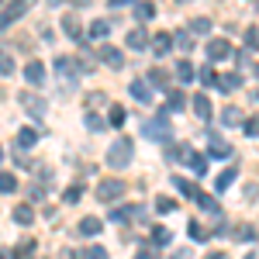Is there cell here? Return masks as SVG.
<instances>
[{
  "label": "cell",
  "mask_w": 259,
  "mask_h": 259,
  "mask_svg": "<svg viewBox=\"0 0 259 259\" xmlns=\"http://www.w3.org/2000/svg\"><path fill=\"white\" fill-rule=\"evenodd\" d=\"M104 100H107V94H104V90H97V94H90V100H87V104H90V111H94V107H100V104H104Z\"/></svg>",
  "instance_id": "44"
},
{
  "label": "cell",
  "mask_w": 259,
  "mask_h": 259,
  "mask_svg": "<svg viewBox=\"0 0 259 259\" xmlns=\"http://www.w3.org/2000/svg\"><path fill=\"white\" fill-rule=\"evenodd\" d=\"M190 169H194L197 177H204V173H207V159H204V156H194V162H190Z\"/></svg>",
  "instance_id": "41"
},
{
  "label": "cell",
  "mask_w": 259,
  "mask_h": 259,
  "mask_svg": "<svg viewBox=\"0 0 259 259\" xmlns=\"http://www.w3.org/2000/svg\"><path fill=\"white\" fill-rule=\"evenodd\" d=\"M177 4H190V0H177Z\"/></svg>",
  "instance_id": "56"
},
{
  "label": "cell",
  "mask_w": 259,
  "mask_h": 259,
  "mask_svg": "<svg viewBox=\"0 0 259 259\" xmlns=\"http://www.w3.org/2000/svg\"><path fill=\"white\" fill-rule=\"evenodd\" d=\"M128 49H145V45H149V38H145V31H142V28H135V31H128Z\"/></svg>",
  "instance_id": "22"
},
{
  "label": "cell",
  "mask_w": 259,
  "mask_h": 259,
  "mask_svg": "<svg viewBox=\"0 0 259 259\" xmlns=\"http://www.w3.org/2000/svg\"><path fill=\"white\" fill-rule=\"evenodd\" d=\"M124 118H128V111H124L121 104H114V107H111V124H114V128H121V124H124Z\"/></svg>",
  "instance_id": "33"
},
{
  "label": "cell",
  "mask_w": 259,
  "mask_h": 259,
  "mask_svg": "<svg viewBox=\"0 0 259 259\" xmlns=\"http://www.w3.org/2000/svg\"><path fill=\"white\" fill-rule=\"evenodd\" d=\"M190 256H194L190 249H177V252H173V259H190Z\"/></svg>",
  "instance_id": "51"
},
{
  "label": "cell",
  "mask_w": 259,
  "mask_h": 259,
  "mask_svg": "<svg viewBox=\"0 0 259 259\" xmlns=\"http://www.w3.org/2000/svg\"><path fill=\"white\" fill-rule=\"evenodd\" d=\"M242 124H245V135H252V139L259 135V118H249V121H242Z\"/></svg>",
  "instance_id": "43"
},
{
  "label": "cell",
  "mask_w": 259,
  "mask_h": 259,
  "mask_svg": "<svg viewBox=\"0 0 259 259\" xmlns=\"http://www.w3.org/2000/svg\"><path fill=\"white\" fill-rule=\"evenodd\" d=\"M194 200H197V204L204 207V211H211V214H218V200H214V197H207V194H197Z\"/></svg>",
  "instance_id": "32"
},
{
  "label": "cell",
  "mask_w": 259,
  "mask_h": 259,
  "mask_svg": "<svg viewBox=\"0 0 259 259\" xmlns=\"http://www.w3.org/2000/svg\"><path fill=\"white\" fill-rule=\"evenodd\" d=\"M232 52H235V49H232V45H228L225 38H211V41H207V56H211L214 62L232 59Z\"/></svg>",
  "instance_id": "7"
},
{
  "label": "cell",
  "mask_w": 259,
  "mask_h": 259,
  "mask_svg": "<svg viewBox=\"0 0 259 259\" xmlns=\"http://www.w3.org/2000/svg\"><path fill=\"white\" fill-rule=\"evenodd\" d=\"M142 211H145L142 204H121V207L111 211V221H114V225H128V221H139Z\"/></svg>",
  "instance_id": "5"
},
{
  "label": "cell",
  "mask_w": 259,
  "mask_h": 259,
  "mask_svg": "<svg viewBox=\"0 0 259 259\" xmlns=\"http://www.w3.org/2000/svg\"><path fill=\"white\" fill-rule=\"evenodd\" d=\"M139 259H156V252H152V249H149V252L142 249V252H139Z\"/></svg>",
  "instance_id": "53"
},
{
  "label": "cell",
  "mask_w": 259,
  "mask_h": 259,
  "mask_svg": "<svg viewBox=\"0 0 259 259\" xmlns=\"http://www.w3.org/2000/svg\"><path fill=\"white\" fill-rule=\"evenodd\" d=\"M177 80H180V83H190V80H194V66H190L187 59L177 62Z\"/></svg>",
  "instance_id": "24"
},
{
  "label": "cell",
  "mask_w": 259,
  "mask_h": 259,
  "mask_svg": "<svg viewBox=\"0 0 259 259\" xmlns=\"http://www.w3.org/2000/svg\"><path fill=\"white\" fill-rule=\"evenodd\" d=\"M221 124H225V128L242 124V111H239V107H225V111H221Z\"/></svg>",
  "instance_id": "20"
},
{
  "label": "cell",
  "mask_w": 259,
  "mask_h": 259,
  "mask_svg": "<svg viewBox=\"0 0 259 259\" xmlns=\"http://www.w3.org/2000/svg\"><path fill=\"white\" fill-rule=\"evenodd\" d=\"M62 31H66L73 41H83V28H80V21H76V18H62Z\"/></svg>",
  "instance_id": "16"
},
{
  "label": "cell",
  "mask_w": 259,
  "mask_h": 259,
  "mask_svg": "<svg viewBox=\"0 0 259 259\" xmlns=\"http://www.w3.org/2000/svg\"><path fill=\"white\" fill-rule=\"evenodd\" d=\"M24 80L31 83V87H41V83H45V66H41L38 59H31L24 66Z\"/></svg>",
  "instance_id": "10"
},
{
  "label": "cell",
  "mask_w": 259,
  "mask_h": 259,
  "mask_svg": "<svg viewBox=\"0 0 259 259\" xmlns=\"http://www.w3.org/2000/svg\"><path fill=\"white\" fill-rule=\"evenodd\" d=\"M132 97L142 100V104H152V87H149L145 80H135L132 83Z\"/></svg>",
  "instance_id": "14"
},
{
  "label": "cell",
  "mask_w": 259,
  "mask_h": 259,
  "mask_svg": "<svg viewBox=\"0 0 259 259\" xmlns=\"http://www.w3.org/2000/svg\"><path fill=\"white\" fill-rule=\"evenodd\" d=\"M18 190V177L14 173H0V194H14Z\"/></svg>",
  "instance_id": "27"
},
{
  "label": "cell",
  "mask_w": 259,
  "mask_h": 259,
  "mask_svg": "<svg viewBox=\"0 0 259 259\" xmlns=\"http://www.w3.org/2000/svg\"><path fill=\"white\" fill-rule=\"evenodd\" d=\"M11 73H14V59L0 49V76H11Z\"/></svg>",
  "instance_id": "35"
},
{
  "label": "cell",
  "mask_w": 259,
  "mask_h": 259,
  "mask_svg": "<svg viewBox=\"0 0 259 259\" xmlns=\"http://www.w3.org/2000/svg\"><path fill=\"white\" fill-rule=\"evenodd\" d=\"M245 41H249V45H259V31H256V28L245 31Z\"/></svg>",
  "instance_id": "48"
},
{
  "label": "cell",
  "mask_w": 259,
  "mask_h": 259,
  "mask_svg": "<svg viewBox=\"0 0 259 259\" xmlns=\"http://www.w3.org/2000/svg\"><path fill=\"white\" fill-rule=\"evenodd\" d=\"M41 197H45V190H41L38 183H31V200H41Z\"/></svg>",
  "instance_id": "49"
},
{
  "label": "cell",
  "mask_w": 259,
  "mask_h": 259,
  "mask_svg": "<svg viewBox=\"0 0 259 259\" xmlns=\"http://www.w3.org/2000/svg\"><path fill=\"white\" fill-rule=\"evenodd\" d=\"M0 159H4V149H0Z\"/></svg>",
  "instance_id": "57"
},
{
  "label": "cell",
  "mask_w": 259,
  "mask_h": 259,
  "mask_svg": "<svg viewBox=\"0 0 259 259\" xmlns=\"http://www.w3.org/2000/svg\"><path fill=\"white\" fill-rule=\"evenodd\" d=\"M190 104H194V114H197L200 121H211V100L204 97V94H197V97L190 100Z\"/></svg>",
  "instance_id": "15"
},
{
  "label": "cell",
  "mask_w": 259,
  "mask_h": 259,
  "mask_svg": "<svg viewBox=\"0 0 259 259\" xmlns=\"http://www.w3.org/2000/svg\"><path fill=\"white\" fill-rule=\"evenodd\" d=\"M152 14H156V7H152V4H149V0H145V4H135V18H139V21L152 18Z\"/></svg>",
  "instance_id": "36"
},
{
  "label": "cell",
  "mask_w": 259,
  "mask_h": 259,
  "mask_svg": "<svg viewBox=\"0 0 259 259\" xmlns=\"http://www.w3.org/2000/svg\"><path fill=\"white\" fill-rule=\"evenodd\" d=\"M173 187H177V190H180V194H183V197H197V194H200V190H197V187H194V183H190V180H173Z\"/></svg>",
  "instance_id": "28"
},
{
  "label": "cell",
  "mask_w": 259,
  "mask_h": 259,
  "mask_svg": "<svg viewBox=\"0 0 259 259\" xmlns=\"http://www.w3.org/2000/svg\"><path fill=\"white\" fill-rule=\"evenodd\" d=\"M56 73H59V76H69V80H73V73H76V62L69 59V56H59V59H56Z\"/></svg>",
  "instance_id": "19"
},
{
  "label": "cell",
  "mask_w": 259,
  "mask_h": 259,
  "mask_svg": "<svg viewBox=\"0 0 259 259\" xmlns=\"http://www.w3.org/2000/svg\"><path fill=\"white\" fill-rule=\"evenodd\" d=\"M87 128H90V132H104V118L94 114V111H87Z\"/></svg>",
  "instance_id": "39"
},
{
  "label": "cell",
  "mask_w": 259,
  "mask_h": 259,
  "mask_svg": "<svg viewBox=\"0 0 259 259\" xmlns=\"http://www.w3.org/2000/svg\"><path fill=\"white\" fill-rule=\"evenodd\" d=\"M149 45H152V52H156V56H166V52L173 49V35H169V31H159V35H152V38H149Z\"/></svg>",
  "instance_id": "11"
},
{
  "label": "cell",
  "mask_w": 259,
  "mask_h": 259,
  "mask_svg": "<svg viewBox=\"0 0 259 259\" xmlns=\"http://www.w3.org/2000/svg\"><path fill=\"white\" fill-rule=\"evenodd\" d=\"M21 166V169H28V166H31V159H28V156H24V152H18V159H14Z\"/></svg>",
  "instance_id": "50"
},
{
  "label": "cell",
  "mask_w": 259,
  "mask_h": 259,
  "mask_svg": "<svg viewBox=\"0 0 259 259\" xmlns=\"http://www.w3.org/2000/svg\"><path fill=\"white\" fill-rule=\"evenodd\" d=\"M31 252H35V242H31V239H21V245H18V252H14V256H18V259H31Z\"/></svg>",
  "instance_id": "34"
},
{
  "label": "cell",
  "mask_w": 259,
  "mask_h": 259,
  "mask_svg": "<svg viewBox=\"0 0 259 259\" xmlns=\"http://www.w3.org/2000/svg\"><path fill=\"white\" fill-rule=\"evenodd\" d=\"M18 100L24 104V111H28V114H35V118H41V114H45V100H41V97H35L31 90H24V94H21Z\"/></svg>",
  "instance_id": "8"
},
{
  "label": "cell",
  "mask_w": 259,
  "mask_h": 259,
  "mask_svg": "<svg viewBox=\"0 0 259 259\" xmlns=\"http://www.w3.org/2000/svg\"><path fill=\"white\" fill-rule=\"evenodd\" d=\"M132 162V139H118L111 149H107V166H114V169H124Z\"/></svg>",
  "instance_id": "1"
},
{
  "label": "cell",
  "mask_w": 259,
  "mask_h": 259,
  "mask_svg": "<svg viewBox=\"0 0 259 259\" xmlns=\"http://www.w3.org/2000/svg\"><path fill=\"white\" fill-rule=\"evenodd\" d=\"M207 145H211V156H214V159H228V156H232V145L221 139L218 132H207Z\"/></svg>",
  "instance_id": "6"
},
{
  "label": "cell",
  "mask_w": 259,
  "mask_h": 259,
  "mask_svg": "<svg viewBox=\"0 0 259 259\" xmlns=\"http://www.w3.org/2000/svg\"><path fill=\"white\" fill-rule=\"evenodd\" d=\"M14 221H18V225H31V221H35V211H31L28 204H18V207H14Z\"/></svg>",
  "instance_id": "21"
},
{
  "label": "cell",
  "mask_w": 259,
  "mask_h": 259,
  "mask_svg": "<svg viewBox=\"0 0 259 259\" xmlns=\"http://www.w3.org/2000/svg\"><path fill=\"white\" fill-rule=\"evenodd\" d=\"M156 211H159V214H169V211H177V200H173V197H159V200H156Z\"/></svg>",
  "instance_id": "37"
},
{
  "label": "cell",
  "mask_w": 259,
  "mask_h": 259,
  "mask_svg": "<svg viewBox=\"0 0 259 259\" xmlns=\"http://www.w3.org/2000/svg\"><path fill=\"white\" fill-rule=\"evenodd\" d=\"M80 187H69V190H66V204H76V200H80Z\"/></svg>",
  "instance_id": "45"
},
{
  "label": "cell",
  "mask_w": 259,
  "mask_h": 259,
  "mask_svg": "<svg viewBox=\"0 0 259 259\" xmlns=\"http://www.w3.org/2000/svg\"><path fill=\"white\" fill-rule=\"evenodd\" d=\"M235 177H239V169H235V166H228V169H225V173L218 177V183H214V190H221V194H225V190H228V187L235 183Z\"/></svg>",
  "instance_id": "18"
},
{
  "label": "cell",
  "mask_w": 259,
  "mask_h": 259,
  "mask_svg": "<svg viewBox=\"0 0 259 259\" xmlns=\"http://www.w3.org/2000/svg\"><path fill=\"white\" fill-rule=\"evenodd\" d=\"M111 7H124V4H132V0H107Z\"/></svg>",
  "instance_id": "54"
},
{
  "label": "cell",
  "mask_w": 259,
  "mask_h": 259,
  "mask_svg": "<svg viewBox=\"0 0 259 259\" xmlns=\"http://www.w3.org/2000/svg\"><path fill=\"white\" fill-rule=\"evenodd\" d=\"M194 156H197V152H194L190 145H169V159L173 162H187V166H190Z\"/></svg>",
  "instance_id": "12"
},
{
  "label": "cell",
  "mask_w": 259,
  "mask_h": 259,
  "mask_svg": "<svg viewBox=\"0 0 259 259\" xmlns=\"http://www.w3.org/2000/svg\"><path fill=\"white\" fill-rule=\"evenodd\" d=\"M121 194H124V183L121 180H100L97 183V200H104V204L121 200Z\"/></svg>",
  "instance_id": "4"
},
{
  "label": "cell",
  "mask_w": 259,
  "mask_h": 259,
  "mask_svg": "<svg viewBox=\"0 0 259 259\" xmlns=\"http://www.w3.org/2000/svg\"><path fill=\"white\" fill-rule=\"evenodd\" d=\"M256 76H259V69H256Z\"/></svg>",
  "instance_id": "59"
},
{
  "label": "cell",
  "mask_w": 259,
  "mask_h": 259,
  "mask_svg": "<svg viewBox=\"0 0 259 259\" xmlns=\"http://www.w3.org/2000/svg\"><path fill=\"white\" fill-rule=\"evenodd\" d=\"M183 104H187V97H183V90H169V100H166V111H183Z\"/></svg>",
  "instance_id": "25"
},
{
  "label": "cell",
  "mask_w": 259,
  "mask_h": 259,
  "mask_svg": "<svg viewBox=\"0 0 259 259\" xmlns=\"http://www.w3.org/2000/svg\"><path fill=\"white\" fill-rule=\"evenodd\" d=\"M190 235H194V239H207V232H204V228H200L197 221H190Z\"/></svg>",
  "instance_id": "46"
},
{
  "label": "cell",
  "mask_w": 259,
  "mask_h": 259,
  "mask_svg": "<svg viewBox=\"0 0 259 259\" xmlns=\"http://www.w3.org/2000/svg\"><path fill=\"white\" fill-rule=\"evenodd\" d=\"M173 41H177L183 52H187V49H194V38H190V31H177V35H173Z\"/></svg>",
  "instance_id": "38"
},
{
  "label": "cell",
  "mask_w": 259,
  "mask_h": 259,
  "mask_svg": "<svg viewBox=\"0 0 259 259\" xmlns=\"http://www.w3.org/2000/svg\"><path fill=\"white\" fill-rule=\"evenodd\" d=\"M214 87L225 90V94H232V90H239V87H242V76H239V73H225V76L214 80Z\"/></svg>",
  "instance_id": "13"
},
{
  "label": "cell",
  "mask_w": 259,
  "mask_h": 259,
  "mask_svg": "<svg viewBox=\"0 0 259 259\" xmlns=\"http://www.w3.org/2000/svg\"><path fill=\"white\" fill-rule=\"evenodd\" d=\"M142 135L152 139V142H166V139H169V121H166V114L142 121Z\"/></svg>",
  "instance_id": "2"
},
{
  "label": "cell",
  "mask_w": 259,
  "mask_h": 259,
  "mask_svg": "<svg viewBox=\"0 0 259 259\" xmlns=\"http://www.w3.org/2000/svg\"><path fill=\"white\" fill-rule=\"evenodd\" d=\"M38 128H21V135H18V149H31L35 142H38Z\"/></svg>",
  "instance_id": "17"
},
{
  "label": "cell",
  "mask_w": 259,
  "mask_h": 259,
  "mask_svg": "<svg viewBox=\"0 0 259 259\" xmlns=\"http://www.w3.org/2000/svg\"><path fill=\"white\" fill-rule=\"evenodd\" d=\"M28 7H31V0H14V4H7V7L0 11V31H4V28H11V24H14Z\"/></svg>",
  "instance_id": "3"
},
{
  "label": "cell",
  "mask_w": 259,
  "mask_h": 259,
  "mask_svg": "<svg viewBox=\"0 0 259 259\" xmlns=\"http://www.w3.org/2000/svg\"><path fill=\"white\" fill-rule=\"evenodd\" d=\"M90 259H107V249H104V245H94V249H90Z\"/></svg>",
  "instance_id": "47"
},
{
  "label": "cell",
  "mask_w": 259,
  "mask_h": 259,
  "mask_svg": "<svg viewBox=\"0 0 259 259\" xmlns=\"http://www.w3.org/2000/svg\"><path fill=\"white\" fill-rule=\"evenodd\" d=\"M204 259H228V252H207Z\"/></svg>",
  "instance_id": "52"
},
{
  "label": "cell",
  "mask_w": 259,
  "mask_h": 259,
  "mask_svg": "<svg viewBox=\"0 0 259 259\" xmlns=\"http://www.w3.org/2000/svg\"><path fill=\"white\" fill-rule=\"evenodd\" d=\"M239 239L242 242H256V228H252V225H242V228H239Z\"/></svg>",
  "instance_id": "42"
},
{
  "label": "cell",
  "mask_w": 259,
  "mask_h": 259,
  "mask_svg": "<svg viewBox=\"0 0 259 259\" xmlns=\"http://www.w3.org/2000/svg\"><path fill=\"white\" fill-rule=\"evenodd\" d=\"M0 259H14V256H11V252H0Z\"/></svg>",
  "instance_id": "55"
},
{
  "label": "cell",
  "mask_w": 259,
  "mask_h": 259,
  "mask_svg": "<svg viewBox=\"0 0 259 259\" xmlns=\"http://www.w3.org/2000/svg\"><path fill=\"white\" fill-rule=\"evenodd\" d=\"M97 56H100L104 62H107L111 69H121V66H124V56H121L114 45H100V49H97Z\"/></svg>",
  "instance_id": "9"
},
{
  "label": "cell",
  "mask_w": 259,
  "mask_h": 259,
  "mask_svg": "<svg viewBox=\"0 0 259 259\" xmlns=\"http://www.w3.org/2000/svg\"><path fill=\"white\" fill-rule=\"evenodd\" d=\"M169 242H173V232H169V228H152V245H169Z\"/></svg>",
  "instance_id": "26"
},
{
  "label": "cell",
  "mask_w": 259,
  "mask_h": 259,
  "mask_svg": "<svg viewBox=\"0 0 259 259\" xmlns=\"http://www.w3.org/2000/svg\"><path fill=\"white\" fill-rule=\"evenodd\" d=\"M100 228H104V225H100L97 218H83L80 221V232H83V235H100Z\"/></svg>",
  "instance_id": "30"
},
{
  "label": "cell",
  "mask_w": 259,
  "mask_h": 259,
  "mask_svg": "<svg viewBox=\"0 0 259 259\" xmlns=\"http://www.w3.org/2000/svg\"><path fill=\"white\" fill-rule=\"evenodd\" d=\"M256 7H259V0H256Z\"/></svg>",
  "instance_id": "58"
},
{
  "label": "cell",
  "mask_w": 259,
  "mask_h": 259,
  "mask_svg": "<svg viewBox=\"0 0 259 259\" xmlns=\"http://www.w3.org/2000/svg\"><path fill=\"white\" fill-rule=\"evenodd\" d=\"M107 31H111V21H94L90 24V38H104Z\"/></svg>",
  "instance_id": "31"
},
{
  "label": "cell",
  "mask_w": 259,
  "mask_h": 259,
  "mask_svg": "<svg viewBox=\"0 0 259 259\" xmlns=\"http://www.w3.org/2000/svg\"><path fill=\"white\" fill-rule=\"evenodd\" d=\"M197 76H200V83H204V87H214V80H218V73H214L211 66H200V69H194V80H197Z\"/></svg>",
  "instance_id": "23"
},
{
  "label": "cell",
  "mask_w": 259,
  "mask_h": 259,
  "mask_svg": "<svg viewBox=\"0 0 259 259\" xmlns=\"http://www.w3.org/2000/svg\"><path fill=\"white\" fill-rule=\"evenodd\" d=\"M211 31V18H194L190 21V35H207Z\"/></svg>",
  "instance_id": "29"
},
{
  "label": "cell",
  "mask_w": 259,
  "mask_h": 259,
  "mask_svg": "<svg viewBox=\"0 0 259 259\" xmlns=\"http://www.w3.org/2000/svg\"><path fill=\"white\" fill-rule=\"evenodd\" d=\"M166 76H169V73H162V69H152V73H149V83H152V87H166Z\"/></svg>",
  "instance_id": "40"
}]
</instances>
